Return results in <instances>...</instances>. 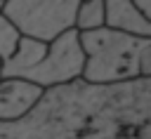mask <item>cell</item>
<instances>
[{
  "label": "cell",
  "instance_id": "obj_1",
  "mask_svg": "<svg viewBox=\"0 0 151 139\" xmlns=\"http://www.w3.org/2000/svg\"><path fill=\"white\" fill-rule=\"evenodd\" d=\"M85 52L83 80L92 85L123 82L151 75V38L132 35L109 26L80 31Z\"/></svg>",
  "mask_w": 151,
  "mask_h": 139
},
{
  "label": "cell",
  "instance_id": "obj_2",
  "mask_svg": "<svg viewBox=\"0 0 151 139\" xmlns=\"http://www.w3.org/2000/svg\"><path fill=\"white\" fill-rule=\"evenodd\" d=\"M78 5L80 0H2L0 12L21 35L50 42L59 33L73 28Z\"/></svg>",
  "mask_w": 151,
  "mask_h": 139
},
{
  "label": "cell",
  "instance_id": "obj_3",
  "mask_svg": "<svg viewBox=\"0 0 151 139\" xmlns=\"http://www.w3.org/2000/svg\"><path fill=\"white\" fill-rule=\"evenodd\" d=\"M83 66H85V52L80 45V31L68 28L47 42L45 57L33 68H28L21 78L50 90V87L76 82L83 75Z\"/></svg>",
  "mask_w": 151,
  "mask_h": 139
},
{
  "label": "cell",
  "instance_id": "obj_4",
  "mask_svg": "<svg viewBox=\"0 0 151 139\" xmlns=\"http://www.w3.org/2000/svg\"><path fill=\"white\" fill-rule=\"evenodd\" d=\"M45 97V87L21 78V75H7L0 78V120H19L28 111L38 106V101Z\"/></svg>",
  "mask_w": 151,
  "mask_h": 139
},
{
  "label": "cell",
  "instance_id": "obj_5",
  "mask_svg": "<svg viewBox=\"0 0 151 139\" xmlns=\"http://www.w3.org/2000/svg\"><path fill=\"white\" fill-rule=\"evenodd\" d=\"M104 9L109 28L151 38V21L137 9L132 0H104Z\"/></svg>",
  "mask_w": 151,
  "mask_h": 139
},
{
  "label": "cell",
  "instance_id": "obj_6",
  "mask_svg": "<svg viewBox=\"0 0 151 139\" xmlns=\"http://www.w3.org/2000/svg\"><path fill=\"white\" fill-rule=\"evenodd\" d=\"M47 52V42L31 38V35H21L17 42V49L2 59V68H0V78L7 75H24L28 68H33Z\"/></svg>",
  "mask_w": 151,
  "mask_h": 139
},
{
  "label": "cell",
  "instance_id": "obj_7",
  "mask_svg": "<svg viewBox=\"0 0 151 139\" xmlns=\"http://www.w3.org/2000/svg\"><path fill=\"white\" fill-rule=\"evenodd\" d=\"M101 26H106L104 0H80V5L76 9V24H73V28H78V31H92V28H101Z\"/></svg>",
  "mask_w": 151,
  "mask_h": 139
},
{
  "label": "cell",
  "instance_id": "obj_8",
  "mask_svg": "<svg viewBox=\"0 0 151 139\" xmlns=\"http://www.w3.org/2000/svg\"><path fill=\"white\" fill-rule=\"evenodd\" d=\"M19 38H21V33L17 31V26L0 12V59H7L17 49Z\"/></svg>",
  "mask_w": 151,
  "mask_h": 139
},
{
  "label": "cell",
  "instance_id": "obj_9",
  "mask_svg": "<svg viewBox=\"0 0 151 139\" xmlns=\"http://www.w3.org/2000/svg\"><path fill=\"white\" fill-rule=\"evenodd\" d=\"M132 2H134V5H137V9H139L149 21H151V0H132Z\"/></svg>",
  "mask_w": 151,
  "mask_h": 139
},
{
  "label": "cell",
  "instance_id": "obj_10",
  "mask_svg": "<svg viewBox=\"0 0 151 139\" xmlns=\"http://www.w3.org/2000/svg\"><path fill=\"white\" fill-rule=\"evenodd\" d=\"M0 68H2V59H0Z\"/></svg>",
  "mask_w": 151,
  "mask_h": 139
}]
</instances>
